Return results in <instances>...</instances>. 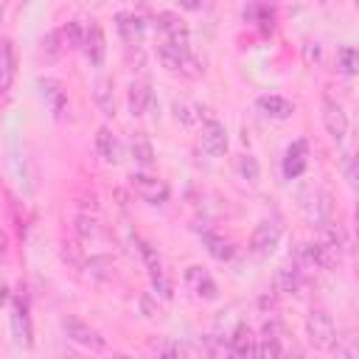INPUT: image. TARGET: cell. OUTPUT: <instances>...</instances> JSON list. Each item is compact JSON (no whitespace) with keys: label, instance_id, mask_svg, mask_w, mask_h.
I'll use <instances>...</instances> for the list:
<instances>
[{"label":"cell","instance_id":"cell-1","mask_svg":"<svg viewBox=\"0 0 359 359\" xmlns=\"http://www.w3.org/2000/svg\"><path fill=\"white\" fill-rule=\"evenodd\" d=\"M157 59L168 73H180L185 79H199L205 70L202 62L188 50V45H180V42H163L157 48Z\"/></svg>","mask_w":359,"mask_h":359},{"label":"cell","instance_id":"cell-2","mask_svg":"<svg viewBox=\"0 0 359 359\" xmlns=\"http://www.w3.org/2000/svg\"><path fill=\"white\" fill-rule=\"evenodd\" d=\"M306 337L314 348H331L334 339H337V325H334L331 314H325L320 309H311L306 314Z\"/></svg>","mask_w":359,"mask_h":359},{"label":"cell","instance_id":"cell-3","mask_svg":"<svg viewBox=\"0 0 359 359\" xmlns=\"http://www.w3.org/2000/svg\"><path fill=\"white\" fill-rule=\"evenodd\" d=\"M280 236H283L280 224H278V222L264 219V222H258V224H255V230H252V236H250V250H252L255 255L266 258V255H272V252L278 250Z\"/></svg>","mask_w":359,"mask_h":359},{"label":"cell","instance_id":"cell-4","mask_svg":"<svg viewBox=\"0 0 359 359\" xmlns=\"http://www.w3.org/2000/svg\"><path fill=\"white\" fill-rule=\"evenodd\" d=\"M129 185H132V191H135L143 202L163 205V202L168 199V185H165L163 180H157V177L146 174V171H135V174L129 177Z\"/></svg>","mask_w":359,"mask_h":359},{"label":"cell","instance_id":"cell-5","mask_svg":"<svg viewBox=\"0 0 359 359\" xmlns=\"http://www.w3.org/2000/svg\"><path fill=\"white\" fill-rule=\"evenodd\" d=\"M36 87H39V95H42L48 112L53 118H62L65 109H67V90H65V84L59 79H53V76H39Z\"/></svg>","mask_w":359,"mask_h":359},{"label":"cell","instance_id":"cell-6","mask_svg":"<svg viewBox=\"0 0 359 359\" xmlns=\"http://www.w3.org/2000/svg\"><path fill=\"white\" fill-rule=\"evenodd\" d=\"M62 328H65L67 339H73V342H79V345H84V348H93V351L107 348V339H104L93 325H87L84 320H79V317H65V320H62Z\"/></svg>","mask_w":359,"mask_h":359},{"label":"cell","instance_id":"cell-7","mask_svg":"<svg viewBox=\"0 0 359 359\" xmlns=\"http://www.w3.org/2000/svg\"><path fill=\"white\" fill-rule=\"evenodd\" d=\"M323 123H325V132L331 135V140H345V135H348V115H345V107L337 101V98H331V95H325L323 98Z\"/></svg>","mask_w":359,"mask_h":359},{"label":"cell","instance_id":"cell-8","mask_svg":"<svg viewBox=\"0 0 359 359\" xmlns=\"http://www.w3.org/2000/svg\"><path fill=\"white\" fill-rule=\"evenodd\" d=\"M11 331L17 337V342L22 348L34 345V328H31V317H28V300L22 294L14 297V309H11Z\"/></svg>","mask_w":359,"mask_h":359},{"label":"cell","instance_id":"cell-9","mask_svg":"<svg viewBox=\"0 0 359 359\" xmlns=\"http://www.w3.org/2000/svg\"><path fill=\"white\" fill-rule=\"evenodd\" d=\"M81 50L84 56L93 62V65H101L104 56H107V39H104V31L95 20H90V25H84V42H81Z\"/></svg>","mask_w":359,"mask_h":359},{"label":"cell","instance_id":"cell-10","mask_svg":"<svg viewBox=\"0 0 359 359\" xmlns=\"http://www.w3.org/2000/svg\"><path fill=\"white\" fill-rule=\"evenodd\" d=\"M17 76V50L11 39L0 42V95H6Z\"/></svg>","mask_w":359,"mask_h":359},{"label":"cell","instance_id":"cell-11","mask_svg":"<svg viewBox=\"0 0 359 359\" xmlns=\"http://www.w3.org/2000/svg\"><path fill=\"white\" fill-rule=\"evenodd\" d=\"M154 22H157V28L168 36V42H180V45H185L188 22H185L180 14H174V11H157V14H154Z\"/></svg>","mask_w":359,"mask_h":359},{"label":"cell","instance_id":"cell-12","mask_svg":"<svg viewBox=\"0 0 359 359\" xmlns=\"http://www.w3.org/2000/svg\"><path fill=\"white\" fill-rule=\"evenodd\" d=\"M202 149L210 157H222L227 151V132H224V126L219 121L205 123V129H202Z\"/></svg>","mask_w":359,"mask_h":359},{"label":"cell","instance_id":"cell-13","mask_svg":"<svg viewBox=\"0 0 359 359\" xmlns=\"http://www.w3.org/2000/svg\"><path fill=\"white\" fill-rule=\"evenodd\" d=\"M309 199H311V202H306V210H309V216H311L317 224L334 222V199H331V194H325V191H311Z\"/></svg>","mask_w":359,"mask_h":359},{"label":"cell","instance_id":"cell-14","mask_svg":"<svg viewBox=\"0 0 359 359\" xmlns=\"http://www.w3.org/2000/svg\"><path fill=\"white\" fill-rule=\"evenodd\" d=\"M185 283H188V286L194 289V294H199V297L213 300V297L219 294L216 280H213L202 266H188V269H185Z\"/></svg>","mask_w":359,"mask_h":359},{"label":"cell","instance_id":"cell-15","mask_svg":"<svg viewBox=\"0 0 359 359\" xmlns=\"http://www.w3.org/2000/svg\"><path fill=\"white\" fill-rule=\"evenodd\" d=\"M115 25H118V34L123 36V42H140V36H143V31H146L143 17H137L135 11H121V14H115Z\"/></svg>","mask_w":359,"mask_h":359},{"label":"cell","instance_id":"cell-16","mask_svg":"<svg viewBox=\"0 0 359 359\" xmlns=\"http://www.w3.org/2000/svg\"><path fill=\"white\" fill-rule=\"evenodd\" d=\"M306 143L303 140H294L289 149H286V157H283V174L286 180H294L306 171Z\"/></svg>","mask_w":359,"mask_h":359},{"label":"cell","instance_id":"cell-17","mask_svg":"<svg viewBox=\"0 0 359 359\" xmlns=\"http://www.w3.org/2000/svg\"><path fill=\"white\" fill-rule=\"evenodd\" d=\"M95 149H98V154H101L104 163H112V165L121 163V143H118V137L107 126H101L95 132Z\"/></svg>","mask_w":359,"mask_h":359},{"label":"cell","instance_id":"cell-18","mask_svg":"<svg viewBox=\"0 0 359 359\" xmlns=\"http://www.w3.org/2000/svg\"><path fill=\"white\" fill-rule=\"evenodd\" d=\"M258 109H261L264 115H269V118L283 121V118H289V115L294 112V104H292L289 98H283V95H261V98H258Z\"/></svg>","mask_w":359,"mask_h":359},{"label":"cell","instance_id":"cell-19","mask_svg":"<svg viewBox=\"0 0 359 359\" xmlns=\"http://www.w3.org/2000/svg\"><path fill=\"white\" fill-rule=\"evenodd\" d=\"M126 101H129V112H132V115H143V112L149 109V104H151V87H149L146 81H135V84L129 87Z\"/></svg>","mask_w":359,"mask_h":359},{"label":"cell","instance_id":"cell-20","mask_svg":"<svg viewBox=\"0 0 359 359\" xmlns=\"http://www.w3.org/2000/svg\"><path fill=\"white\" fill-rule=\"evenodd\" d=\"M95 104H98V109L107 115V118H115V95H112V81H107V79H98L95 81Z\"/></svg>","mask_w":359,"mask_h":359},{"label":"cell","instance_id":"cell-21","mask_svg":"<svg viewBox=\"0 0 359 359\" xmlns=\"http://www.w3.org/2000/svg\"><path fill=\"white\" fill-rule=\"evenodd\" d=\"M331 348H337V359H359V345H356V334L353 331L337 334Z\"/></svg>","mask_w":359,"mask_h":359},{"label":"cell","instance_id":"cell-22","mask_svg":"<svg viewBox=\"0 0 359 359\" xmlns=\"http://www.w3.org/2000/svg\"><path fill=\"white\" fill-rule=\"evenodd\" d=\"M337 70L342 76H356V70H359V53H356V48L342 45L337 50Z\"/></svg>","mask_w":359,"mask_h":359},{"label":"cell","instance_id":"cell-23","mask_svg":"<svg viewBox=\"0 0 359 359\" xmlns=\"http://www.w3.org/2000/svg\"><path fill=\"white\" fill-rule=\"evenodd\" d=\"M87 272H90V278H95V280H107V278H112V272H115V261H112L109 255H93V258L87 261Z\"/></svg>","mask_w":359,"mask_h":359},{"label":"cell","instance_id":"cell-24","mask_svg":"<svg viewBox=\"0 0 359 359\" xmlns=\"http://www.w3.org/2000/svg\"><path fill=\"white\" fill-rule=\"evenodd\" d=\"M132 157L140 163V165H154V149H151V143H149V137H143V135H135L132 137Z\"/></svg>","mask_w":359,"mask_h":359},{"label":"cell","instance_id":"cell-25","mask_svg":"<svg viewBox=\"0 0 359 359\" xmlns=\"http://www.w3.org/2000/svg\"><path fill=\"white\" fill-rule=\"evenodd\" d=\"M280 353H283V348H280L278 337L266 334L261 342H255V353H252V359H280Z\"/></svg>","mask_w":359,"mask_h":359},{"label":"cell","instance_id":"cell-26","mask_svg":"<svg viewBox=\"0 0 359 359\" xmlns=\"http://www.w3.org/2000/svg\"><path fill=\"white\" fill-rule=\"evenodd\" d=\"M59 36L65 39L67 48H81V42H84V25L79 20H67L65 28L59 31Z\"/></svg>","mask_w":359,"mask_h":359},{"label":"cell","instance_id":"cell-27","mask_svg":"<svg viewBox=\"0 0 359 359\" xmlns=\"http://www.w3.org/2000/svg\"><path fill=\"white\" fill-rule=\"evenodd\" d=\"M278 286H280L283 292H297V289H300V269H297V264L280 266V272H278Z\"/></svg>","mask_w":359,"mask_h":359},{"label":"cell","instance_id":"cell-28","mask_svg":"<svg viewBox=\"0 0 359 359\" xmlns=\"http://www.w3.org/2000/svg\"><path fill=\"white\" fill-rule=\"evenodd\" d=\"M132 241L137 244V252H140V258H143V264L149 266V272H160V258H157V250L146 241V238H140V236H132Z\"/></svg>","mask_w":359,"mask_h":359},{"label":"cell","instance_id":"cell-29","mask_svg":"<svg viewBox=\"0 0 359 359\" xmlns=\"http://www.w3.org/2000/svg\"><path fill=\"white\" fill-rule=\"evenodd\" d=\"M62 36H59V31H48L45 36H42V56H45V62H56L59 59V53H62Z\"/></svg>","mask_w":359,"mask_h":359},{"label":"cell","instance_id":"cell-30","mask_svg":"<svg viewBox=\"0 0 359 359\" xmlns=\"http://www.w3.org/2000/svg\"><path fill=\"white\" fill-rule=\"evenodd\" d=\"M76 233H79L81 241L95 238V236H98V219L90 216V213H79V216H76Z\"/></svg>","mask_w":359,"mask_h":359},{"label":"cell","instance_id":"cell-31","mask_svg":"<svg viewBox=\"0 0 359 359\" xmlns=\"http://www.w3.org/2000/svg\"><path fill=\"white\" fill-rule=\"evenodd\" d=\"M205 244H208V252H210L213 258H219V261H227V258L233 255L230 244H227L222 236H216V233H205Z\"/></svg>","mask_w":359,"mask_h":359},{"label":"cell","instance_id":"cell-32","mask_svg":"<svg viewBox=\"0 0 359 359\" xmlns=\"http://www.w3.org/2000/svg\"><path fill=\"white\" fill-rule=\"evenodd\" d=\"M236 168H238V174L247 182H258V177H261V165H258V160L252 154H241L238 163H236Z\"/></svg>","mask_w":359,"mask_h":359},{"label":"cell","instance_id":"cell-33","mask_svg":"<svg viewBox=\"0 0 359 359\" xmlns=\"http://www.w3.org/2000/svg\"><path fill=\"white\" fill-rule=\"evenodd\" d=\"M174 118H177L180 123L191 126V123L199 121V109H196V104H191V101H174Z\"/></svg>","mask_w":359,"mask_h":359},{"label":"cell","instance_id":"cell-34","mask_svg":"<svg viewBox=\"0 0 359 359\" xmlns=\"http://www.w3.org/2000/svg\"><path fill=\"white\" fill-rule=\"evenodd\" d=\"M151 289L160 292V297H171V283L165 280L163 269H160V272H151Z\"/></svg>","mask_w":359,"mask_h":359},{"label":"cell","instance_id":"cell-35","mask_svg":"<svg viewBox=\"0 0 359 359\" xmlns=\"http://www.w3.org/2000/svg\"><path fill=\"white\" fill-rule=\"evenodd\" d=\"M65 250H62V255H65V261H70L73 266H81V247L76 244V241H67V244H62Z\"/></svg>","mask_w":359,"mask_h":359},{"label":"cell","instance_id":"cell-36","mask_svg":"<svg viewBox=\"0 0 359 359\" xmlns=\"http://www.w3.org/2000/svg\"><path fill=\"white\" fill-rule=\"evenodd\" d=\"M157 359H180V353H177V348H171V345H165L160 353H157Z\"/></svg>","mask_w":359,"mask_h":359},{"label":"cell","instance_id":"cell-37","mask_svg":"<svg viewBox=\"0 0 359 359\" xmlns=\"http://www.w3.org/2000/svg\"><path fill=\"white\" fill-rule=\"evenodd\" d=\"M280 359H303V353L292 348V351H283V353H280Z\"/></svg>","mask_w":359,"mask_h":359},{"label":"cell","instance_id":"cell-38","mask_svg":"<svg viewBox=\"0 0 359 359\" xmlns=\"http://www.w3.org/2000/svg\"><path fill=\"white\" fill-rule=\"evenodd\" d=\"M6 300H8V286H6L3 280H0V306H3Z\"/></svg>","mask_w":359,"mask_h":359},{"label":"cell","instance_id":"cell-39","mask_svg":"<svg viewBox=\"0 0 359 359\" xmlns=\"http://www.w3.org/2000/svg\"><path fill=\"white\" fill-rule=\"evenodd\" d=\"M224 359H244V356H241V353H236V351H230V348H227V353H224Z\"/></svg>","mask_w":359,"mask_h":359},{"label":"cell","instance_id":"cell-40","mask_svg":"<svg viewBox=\"0 0 359 359\" xmlns=\"http://www.w3.org/2000/svg\"><path fill=\"white\" fill-rule=\"evenodd\" d=\"M3 255H6V236L0 233V258H3Z\"/></svg>","mask_w":359,"mask_h":359}]
</instances>
